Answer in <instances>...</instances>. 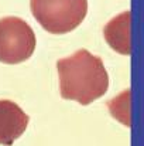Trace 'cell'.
<instances>
[{
	"instance_id": "1",
	"label": "cell",
	"mask_w": 144,
	"mask_h": 146,
	"mask_svg": "<svg viewBox=\"0 0 144 146\" xmlns=\"http://www.w3.org/2000/svg\"><path fill=\"white\" fill-rule=\"evenodd\" d=\"M57 68L59 92L64 99L89 105L105 95L109 88V75L103 61L85 48L59 60Z\"/></svg>"
},
{
	"instance_id": "2",
	"label": "cell",
	"mask_w": 144,
	"mask_h": 146,
	"mask_svg": "<svg viewBox=\"0 0 144 146\" xmlns=\"http://www.w3.org/2000/svg\"><path fill=\"white\" fill-rule=\"evenodd\" d=\"M31 13L51 34H66L86 17L88 0H30Z\"/></svg>"
},
{
	"instance_id": "3",
	"label": "cell",
	"mask_w": 144,
	"mask_h": 146,
	"mask_svg": "<svg viewBox=\"0 0 144 146\" xmlns=\"http://www.w3.org/2000/svg\"><path fill=\"white\" fill-rule=\"evenodd\" d=\"M36 50V34L30 24L20 17L0 19V62L20 64Z\"/></svg>"
},
{
	"instance_id": "4",
	"label": "cell",
	"mask_w": 144,
	"mask_h": 146,
	"mask_svg": "<svg viewBox=\"0 0 144 146\" xmlns=\"http://www.w3.org/2000/svg\"><path fill=\"white\" fill-rule=\"evenodd\" d=\"M28 121V115L16 102L0 99V145H13L26 132Z\"/></svg>"
},
{
	"instance_id": "5",
	"label": "cell",
	"mask_w": 144,
	"mask_h": 146,
	"mask_svg": "<svg viewBox=\"0 0 144 146\" xmlns=\"http://www.w3.org/2000/svg\"><path fill=\"white\" fill-rule=\"evenodd\" d=\"M107 44L120 54H130V11H124L112 19L103 30Z\"/></svg>"
}]
</instances>
